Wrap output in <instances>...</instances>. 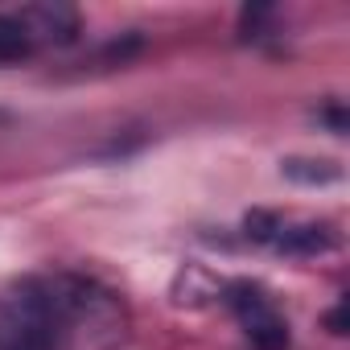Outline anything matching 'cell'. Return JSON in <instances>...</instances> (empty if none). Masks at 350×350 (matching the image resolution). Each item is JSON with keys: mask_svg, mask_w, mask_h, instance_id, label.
Listing matches in <instances>:
<instances>
[{"mask_svg": "<svg viewBox=\"0 0 350 350\" xmlns=\"http://www.w3.org/2000/svg\"><path fill=\"white\" fill-rule=\"evenodd\" d=\"M325 325H329V334H346V301H342V305L325 317Z\"/></svg>", "mask_w": 350, "mask_h": 350, "instance_id": "obj_6", "label": "cell"}, {"mask_svg": "<svg viewBox=\"0 0 350 350\" xmlns=\"http://www.w3.org/2000/svg\"><path fill=\"white\" fill-rule=\"evenodd\" d=\"M272 247L276 252H288V256H321V252H334L338 247V235L325 223H301V227L280 223Z\"/></svg>", "mask_w": 350, "mask_h": 350, "instance_id": "obj_3", "label": "cell"}, {"mask_svg": "<svg viewBox=\"0 0 350 350\" xmlns=\"http://www.w3.org/2000/svg\"><path fill=\"white\" fill-rule=\"evenodd\" d=\"M227 305L235 309V317L243 321L247 338L256 350H288V325L284 317L268 305V297L252 284H231L227 288Z\"/></svg>", "mask_w": 350, "mask_h": 350, "instance_id": "obj_1", "label": "cell"}, {"mask_svg": "<svg viewBox=\"0 0 350 350\" xmlns=\"http://www.w3.org/2000/svg\"><path fill=\"white\" fill-rule=\"evenodd\" d=\"M284 173H288V178H297V182H309V186L338 182V165L334 161H284Z\"/></svg>", "mask_w": 350, "mask_h": 350, "instance_id": "obj_5", "label": "cell"}, {"mask_svg": "<svg viewBox=\"0 0 350 350\" xmlns=\"http://www.w3.org/2000/svg\"><path fill=\"white\" fill-rule=\"evenodd\" d=\"M9 350H38V346H9Z\"/></svg>", "mask_w": 350, "mask_h": 350, "instance_id": "obj_7", "label": "cell"}, {"mask_svg": "<svg viewBox=\"0 0 350 350\" xmlns=\"http://www.w3.org/2000/svg\"><path fill=\"white\" fill-rule=\"evenodd\" d=\"M25 33L33 38V46H66L79 38V13L70 5H25L17 9Z\"/></svg>", "mask_w": 350, "mask_h": 350, "instance_id": "obj_2", "label": "cell"}, {"mask_svg": "<svg viewBox=\"0 0 350 350\" xmlns=\"http://www.w3.org/2000/svg\"><path fill=\"white\" fill-rule=\"evenodd\" d=\"M38 46H33V38L25 33V25H21V17L17 13H0V62H21V58H29Z\"/></svg>", "mask_w": 350, "mask_h": 350, "instance_id": "obj_4", "label": "cell"}]
</instances>
